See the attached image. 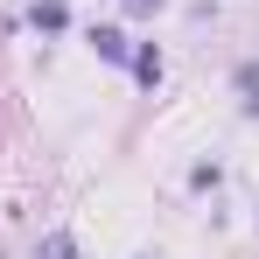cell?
Segmentation results:
<instances>
[{
  "label": "cell",
  "instance_id": "1",
  "mask_svg": "<svg viewBox=\"0 0 259 259\" xmlns=\"http://www.w3.org/2000/svg\"><path fill=\"white\" fill-rule=\"evenodd\" d=\"M28 21H35L42 35H63V28H70V7H63V0H35V14H28Z\"/></svg>",
  "mask_w": 259,
  "mask_h": 259
},
{
  "label": "cell",
  "instance_id": "2",
  "mask_svg": "<svg viewBox=\"0 0 259 259\" xmlns=\"http://www.w3.org/2000/svg\"><path fill=\"white\" fill-rule=\"evenodd\" d=\"M91 49H98L105 63H126V35H119V28H91Z\"/></svg>",
  "mask_w": 259,
  "mask_h": 259
},
{
  "label": "cell",
  "instance_id": "3",
  "mask_svg": "<svg viewBox=\"0 0 259 259\" xmlns=\"http://www.w3.org/2000/svg\"><path fill=\"white\" fill-rule=\"evenodd\" d=\"M133 77H140L147 91L161 84V49H140V56H133Z\"/></svg>",
  "mask_w": 259,
  "mask_h": 259
},
{
  "label": "cell",
  "instance_id": "4",
  "mask_svg": "<svg viewBox=\"0 0 259 259\" xmlns=\"http://www.w3.org/2000/svg\"><path fill=\"white\" fill-rule=\"evenodd\" d=\"M238 91H245V112H259V63H238Z\"/></svg>",
  "mask_w": 259,
  "mask_h": 259
},
{
  "label": "cell",
  "instance_id": "5",
  "mask_svg": "<svg viewBox=\"0 0 259 259\" xmlns=\"http://www.w3.org/2000/svg\"><path fill=\"white\" fill-rule=\"evenodd\" d=\"M133 14H161V7H168V0H126Z\"/></svg>",
  "mask_w": 259,
  "mask_h": 259
}]
</instances>
